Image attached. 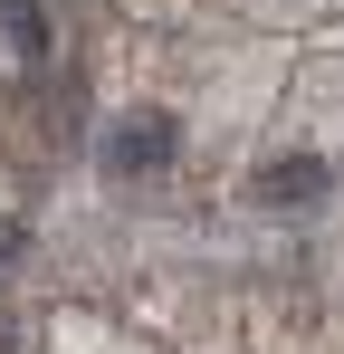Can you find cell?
<instances>
[{
  "instance_id": "2",
  "label": "cell",
  "mask_w": 344,
  "mask_h": 354,
  "mask_svg": "<svg viewBox=\"0 0 344 354\" xmlns=\"http://www.w3.org/2000/svg\"><path fill=\"white\" fill-rule=\"evenodd\" d=\"M249 192H258L268 211H306V201H325V163H316V153H287V163H268Z\"/></svg>"
},
{
  "instance_id": "3",
  "label": "cell",
  "mask_w": 344,
  "mask_h": 354,
  "mask_svg": "<svg viewBox=\"0 0 344 354\" xmlns=\"http://www.w3.org/2000/svg\"><path fill=\"white\" fill-rule=\"evenodd\" d=\"M0 19H10V39H19V48H39V39H48V29H39V10H29V0H0Z\"/></svg>"
},
{
  "instance_id": "1",
  "label": "cell",
  "mask_w": 344,
  "mask_h": 354,
  "mask_svg": "<svg viewBox=\"0 0 344 354\" xmlns=\"http://www.w3.org/2000/svg\"><path fill=\"white\" fill-rule=\"evenodd\" d=\"M172 153H182V124L153 115V106H134V115H115V124H106V173H124V182L172 173Z\"/></svg>"
}]
</instances>
